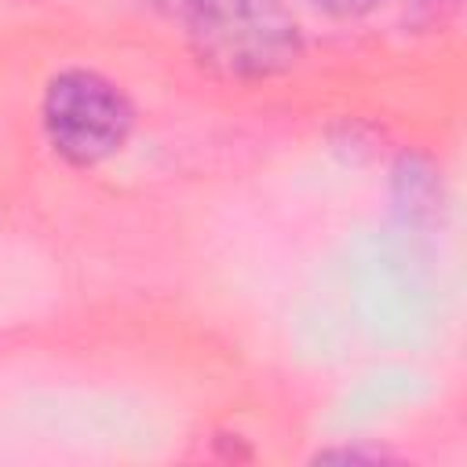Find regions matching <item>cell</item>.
<instances>
[{"instance_id": "6da1fadb", "label": "cell", "mask_w": 467, "mask_h": 467, "mask_svg": "<svg viewBox=\"0 0 467 467\" xmlns=\"http://www.w3.org/2000/svg\"><path fill=\"white\" fill-rule=\"evenodd\" d=\"M193 58L223 80H274L303 58V33L281 0H186Z\"/></svg>"}, {"instance_id": "7a4b0ae2", "label": "cell", "mask_w": 467, "mask_h": 467, "mask_svg": "<svg viewBox=\"0 0 467 467\" xmlns=\"http://www.w3.org/2000/svg\"><path fill=\"white\" fill-rule=\"evenodd\" d=\"M40 124L51 150L77 168H95L124 150L135 128V106L109 77L95 69H58L40 99Z\"/></svg>"}, {"instance_id": "3957f363", "label": "cell", "mask_w": 467, "mask_h": 467, "mask_svg": "<svg viewBox=\"0 0 467 467\" xmlns=\"http://www.w3.org/2000/svg\"><path fill=\"white\" fill-rule=\"evenodd\" d=\"M394 201L409 219L434 215V204L441 201V182L434 168L423 161H405L394 175Z\"/></svg>"}, {"instance_id": "277c9868", "label": "cell", "mask_w": 467, "mask_h": 467, "mask_svg": "<svg viewBox=\"0 0 467 467\" xmlns=\"http://www.w3.org/2000/svg\"><path fill=\"white\" fill-rule=\"evenodd\" d=\"M328 15H343V18H350V15H365V11H372L379 0H317Z\"/></svg>"}, {"instance_id": "5b68a950", "label": "cell", "mask_w": 467, "mask_h": 467, "mask_svg": "<svg viewBox=\"0 0 467 467\" xmlns=\"http://www.w3.org/2000/svg\"><path fill=\"white\" fill-rule=\"evenodd\" d=\"M317 460H339V463H376V460H383V456H376V452H361V449H343V452H321Z\"/></svg>"}]
</instances>
